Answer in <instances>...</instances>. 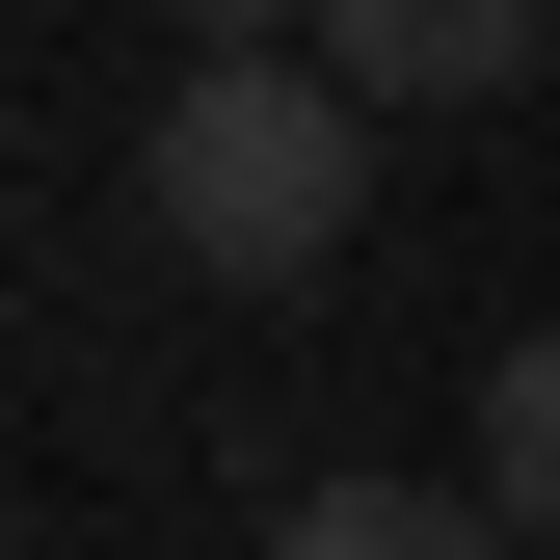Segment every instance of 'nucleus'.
Masks as SVG:
<instances>
[{"label": "nucleus", "mask_w": 560, "mask_h": 560, "mask_svg": "<svg viewBox=\"0 0 560 560\" xmlns=\"http://www.w3.org/2000/svg\"><path fill=\"white\" fill-rule=\"evenodd\" d=\"M133 214H161V267H214V294H320L347 214H374V81H320V54H161Z\"/></svg>", "instance_id": "obj_1"}, {"label": "nucleus", "mask_w": 560, "mask_h": 560, "mask_svg": "<svg viewBox=\"0 0 560 560\" xmlns=\"http://www.w3.org/2000/svg\"><path fill=\"white\" fill-rule=\"evenodd\" d=\"M320 81H374V107H508L534 54H560V0H320Z\"/></svg>", "instance_id": "obj_2"}, {"label": "nucleus", "mask_w": 560, "mask_h": 560, "mask_svg": "<svg viewBox=\"0 0 560 560\" xmlns=\"http://www.w3.org/2000/svg\"><path fill=\"white\" fill-rule=\"evenodd\" d=\"M267 560H534V534L480 508V480H294V508H267Z\"/></svg>", "instance_id": "obj_3"}, {"label": "nucleus", "mask_w": 560, "mask_h": 560, "mask_svg": "<svg viewBox=\"0 0 560 560\" xmlns=\"http://www.w3.org/2000/svg\"><path fill=\"white\" fill-rule=\"evenodd\" d=\"M480 508H508V534H560V320L480 374Z\"/></svg>", "instance_id": "obj_4"}, {"label": "nucleus", "mask_w": 560, "mask_h": 560, "mask_svg": "<svg viewBox=\"0 0 560 560\" xmlns=\"http://www.w3.org/2000/svg\"><path fill=\"white\" fill-rule=\"evenodd\" d=\"M161 27H187V54H294L320 0H161Z\"/></svg>", "instance_id": "obj_5"}]
</instances>
